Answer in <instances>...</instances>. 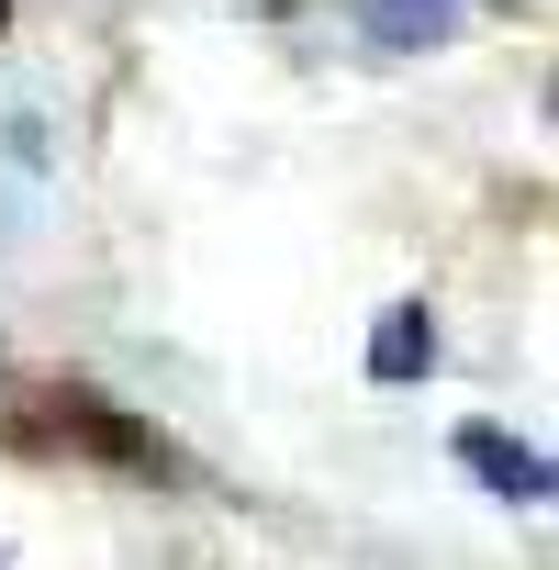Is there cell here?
Masks as SVG:
<instances>
[{"label": "cell", "instance_id": "obj_2", "mask_svg": "<svg viewBox=\"0 0 559 570\" xmlns=\"http://www.w3.org/2000/svg\"><path fill=\"white\" fill-rule=\"evenodd\" d=\"M437 370V314L425 303H392L381 336H370V381H425Z\"/></svg>", "mask_w": 559, "mask_h": 570}, {"label": "cell", "instance_id": "obj_4", "mask_svg": "<svg viewBox=\"0 0 559 570\" xmlns=\"http://www.w3.org/2000/svg\"><path fill=\"white\" fill-rule=\"evenodd\" d=\"M0 12H12V0H0Z\"/></svg>", "mask_w": 559, "mask_h": 570}, {"label": "cell", "instance_id": "obj_3", "mask_svg": "<svg viewBox=\"0 0 559 570\" xmlns=\"http://www.w3.org/2000/svg\"><path fill=\"white\" fill-rule=\"evenodd\" d=\"M459 23V0H370V35L381 46H437Z\"/></svg>", "mask_w": 559, "mask_h": 570}, {"label": "cell", "instance_id": "obj_1", "mask_svg": "<svg viewBox=\"0 0 559 570\" xmlns=\"http://www.w3.org/2000/svg\"><path fill=\"white\" fill-rule=\"evenodd\" d=\"M459 459H470L503 503H548V459H537V448H514L503 425H459Z\"/></svg>", "mask_w": 559, "mask_h": 570}]
</instances>
